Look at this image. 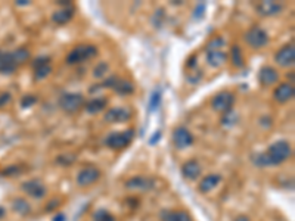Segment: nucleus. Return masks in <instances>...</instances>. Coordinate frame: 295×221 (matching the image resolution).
Wrapping results in <instances>:
<instances>
[{
  "label": "nucleus",
  "mask_w": 295,
  "mask_h": 221,
  "mask_svg": "<svg viewBox=\"0 0 295 221\" xmlns=\"http://www.w3.org/2000/svg\"><path fill=\"white\" fill-rule=\"evenodd\" d=\"M223 46H224L223 37H214L207 46V62L213 68H219L227 61V53L223 50Z\"/></svg>",
  "instance_id": "f257e3e1"
},
{
  "label": "nucleus",
  "mask_w": 295,
  "mask_h": 221,
  "mask_svg": "<svg viewBox=\"0 0 295 221\" xmlns=\"http://www.w3.org/2000/svg\"><path fill=\"white\" fill-rule=\"evenodd\" d=\"M266 155L270 161L271 165H279L282 162H285L288 158H291L292 155V149L289 146L288 142L285 140H279V142H274L267 151H266Z\"/></svg>",
  "instance_id": "f03ea898"
},
{
  "label": "nucleus",
  "mask_w": 295,
  "mask_h": 221,
  "mask_svg": "<svg viewBox=\"0 0 295 221\" xmlns=\"http://www.w3.org/2000/svg\"><path fill=\"white\" fill-rule=\"evenodd\" d=\"M98 55V49L93 44H78L75 46L67 56L68 65H77L81 62H86Z\"/></svg>",
  "instance_id": "7ed1b4c3"
},
{
  "label": "nucleus",
  "mask_w": 295,
  "mask_h": 221,
  "mask_svg": "<svg viewBox=\"0 0 295 221\" xmlns=\"http://www.w3.org/2000/svg\"><path fill=\"white\" fill-rule=\"evenodd\" d=\"M134 132L133 130H127V132H120V133H112L105 139V145L109 149L114 151H121L124 148H127L130 145V142L133 140Z\"/></svg>",
  "instance_id": "20e7f679"
},
{
  "label": "nucleus",
  "mask_w": 295,
  "mask_h": 221,
  "mask_svg": "<svg viewBox=\"0 0 295 221\" xmlns=\"http://www.w3.org/2000/svg\"><path fill=\"white\" fill-rule=\"evenodd\" d=\"M84 105V97L80 93H65L59 99V106L65 112H77V110Z\"/></svg>",
  "instance_id": "39448f33"
},
{
  "label": "nucleus",
  "mask_w": 295,
  "mask_h": 221,
  "mask_svg": "<svg viewBox=\"0 0 295 221\" xmlns=\"http://www.w3.org/2000/svg\"><path fill=\"white\" fill-rule=\"evenodd\" d=\"M233 103H235V94L230 91H220L211 100V106L217 112H229L233 108Z\"/></svg>",
  "instance_id": "423d86ee"
},
{
  "label": "nucleus",
  "mask_w": 295,
  "mask_h": 221,
  "mask_svg": "<svg viewBox=\"0 0 295 221\" xmlns=\"http://www.w3.org/2000/svg\"><path fill=\"white\" fill-rule=\"evenodd\" d=\"M245 42L254 47V49H260V47H264L267 43H269V36L267 33L260 28V27H252L249 28L246 33H245Z\"/></svg>",
  "instance_id": "0eeeda50"
},
{
  "label": "nucleus",
  "mask_w": 295,
  "mask_h": 221,
  "mask_svg": "<svg viewBox=\"0 0 295 221\" xmlns=\"http://www.w3.org/2000/svg\"><path fill=\"white\" fill-rule=\"evenodd\" d=\"M99 178H100V171L96 167H86L78 173L77 184L81 187H87V186H92L93 183H96Z\"/></svg>",
  "instance_id": "6e6552de"
},
{
  "label": "nucleus",
  "mask_w": 295,
  "mask_h": 221,
  "mask_svg": "<svg viewBox=\"0 0 295 221\" xmlns=\"http://www.w3.org/2000/svg\"><path fill=\"white\" fill-rule=\"evenodd\" d=\"M173 142H174V146L177 149H186L189 146H192L194 143V136L191 134V132L185 127H179L174 130L173 133Z\"/></svg>",
  "instance_id": "1a4fd4ad"
},
{
  "label": "nucleus",
  "mask_w": 295,
  "mask_h": 221,
  "mask_svg": "<svg viewBox=\"0 0 295 221\" xmlns=\"http://www.w3.org/2000/svg\"><path fill=\"white\" fill-rule=\"evenodd\" d=\"M131 118V110L128 108H112L105 114L106 123H124Z\"/></svg>",
  "instance_id": "9d476101"
},
{
  "label": "nucleus",
  "mask_w": 295,
  "mask_h": 221,
  "mask_svg": "<svg viewBox=\"0 0 295 221\" xmlns=\"http://www.w3.org/2000/svg\"><path fill=\"white\" fill-rule=\"evenodd\" d=\"M274 61L280 65V66H292L294 61H295V49L294 44H286L283 46L276 55H274Z\"/></svg>",
  "instance_id": "9b49d317"
},
{
  "label": "nucleus",
  "mask_w": 295,
  "mask_h": 221,
  "mask_svg": "<svg viewBox=\"0 0 295 221\" xmlns=\"http://www.w3.org/2000/svg\"><path fill=\"white\" fill-rule=\"evenodd\" d=\"M125 187L130 190H140V192H146L151 190L154 187V180L149 177H131L130 180L125 181Z\"/></svg>",
  "instance_id": "f8f14e48"
},
{
  "label": "nucleus",
  "mask_w": 295,
  "mask_h": 221,
  "mask_svg": "<svg viewBox=\"0 0 295 221\" xmlns=\"http://www.w3.org/2000/svg\"><path fill=\"white\" fill-rule=\"evenodd\" d=\"M23 190L31 196V198H36V199H40V198H45L46 196V186L40 181V180H30V181H25L23 184Z\"/></svg>",
  "instance_id": "ddd939ff"
},
{
  "label": "nucleus",
  "mask_w": 295,
  "mask_h": 221,
  "mask_svg": "<svg viewBox=\"0 0 295 221\" xmlns=\"http://www.w3.org/2000/svg\"><path fill=\"white\" fill-rule=\"evenodd\" d=\"M277 80H279V72L273 66H263L258 72V81L266 87L276 84Z\"/></svg>",
  "instance_id": "4468645a"
},
{
  "label": "nucleus",
  "mask_w": 295,
  "mask_h": 221,
  "mask_svg": "<svg viewBox=\"0 0 295 221\" xmlns=\"http://www.w3.org/2000/svg\"><path fill=\"white\" fill-rule=\"evenodd\" d=\"M17 66L18 65L12 56V52L0 50V74H12Z\"/></svg>",
  "instance_id": "2eb2a0df"
},
{
  "label": "nucleus",
  "mask_w": 295,
  "mask_h": 221,
  "mask_svg": "<svg viewBox=\"0 0 295 221\" xmlns=\"http://www.w3.org/2000/svg\"><path fill=\"white\" fill-rule=\"evenodd\" d=\"M282 9H283V5L277 2H260L257 5V11L263 17H274L280 14Z\"/></svg>",
  "instance_id": "dca6fc26"
},
{
  "label": "nucleus",
  "mask_w": 295,
  "mask_h": 221,
  "mask_svg": "<svg viewBox=\"0 0 295 221\" xmlns=\"http://www.w3.org/2000/svg\"><path fill=\"white\" fill-rule=\"evenodd\" d=\"M273 96H274L276 102L285 103V102H288V100L292 99V96H294V86L291 83H283V84H280V86L276 87Z\"/></svg>",
  "instance_id": "f3484780"
},
{
  "label": "nucleus",
  "mask_w": 295,
  "mask_h": 221,
  "mask_svg": "<svg viewBox=\"0 0 295 221\" xmlns=\"http://www.w3.org/2000/svg\"><path fill=\"white\" fill-rule=\"evenodd\" d=\"M182 174L188 180H197L201 176V167L197 161H188L182 167Z\"/></svg>",
  "instance_id": "a211bd4d"
},
{
  "label": "nucleus",
  "mask_w": 295,
  "mask_h": 221,
  "mask_svg": "<svg viewBox=\"0 0 295 221\" xmlns=\"http://www.w3.org/2000/svg\"><path fill=\"white\" fill-rule=\"evenodd\" d=\"M73 17H74V9H73L71 6H65V8H62V9L53 12L52 21L56 22V24H59V25H64V24L70 22Z\"/></svg>",
  "instance_id": "6ab92c4d"
},
{
  "label": "nucleus",
  "mask_w": 295,
  "mask_h": 221,
  "mask_svg": "<svg viewBox=\"0 0 295 221\" xmlns=\"http://www.w3.org/2000/svg\"><path fill=\"white\" fill-rule=\"evenodd\" d=\"M220 180H221V177H220L219 174H210V176H207V177H204V178L201 180V183H199V190H201L202 193H207V192L213 190V189L220 183Z\"/></svg>",
  "instance_id": "aec40b11"
},
{
  "label": "nucleus",
  "mask_w": 295,
  "mask_h": 221,
  "mask_svg": "<svg viewBox=\"0 0 295 221\" xmlns=\"http://www.w3.org/2000/svg\"><path fill=\"white\" fill-rule=\"evenodd\" d=\"M106 103L108 100L105 97H96V99H92L86 103V110L89 114H98L100 110H103L106 108Z\"/></svg>",
  "instance_id": "412c9836"
},
{
  "label": "nucleus",
  "mask_w": 295,
  "mask_h": 221,
  "mask_svg": "<svg viewBox=\"0 0 295 221\" xmlns=\"http://www.w3.org/2000/svg\"><path fill=\"white\" fill-rule=\"evenodd\" d=\"M112 90L117 91V93H120V94H130V93H133L134 87H133V84L130 81L121 80V78L115 77V81L112 84Z\"/></svg>",
  "instance_id": "4be33fe9"
},
{
  "label": "nucleus",
  "mask_w": 295,
  "mask_h": 221,
  "mask_svg": "<svg viewBox=\"0 0 295 221\" xmlns=\"http://www.w3.org/2000/svg\"><path fill=\"white\" fill-rule=\"evenodd\" d=\"M230 61L236 68L244 66V55H242V50L239 49V46H233L230 49Z\"/></svg>",
  "instance_id": "5701e85b"
},
{
  "label": "nucleus",
  "mask_w": 295,
  "mask_h": 221,
  "mask_svg": "<svg viewBox=\"0 0 295 221\" xmlns=\"http://www.w3.org/2000/svg\"><path fill=\"white\" fill-rule=\"evenodd\" d=\"M163 220L164 221H192L186 212H164Z\"/></svg>",
  "instance_id": "b1692460"
},
{
  "label": "nucleus",
  "mask_w": 295,
  "mask_h": 221,
  "mask_svg": "<svg viewBox=\"0 0 295 221\" xmlns=\"http://www.w3.org/2000/svg\"><path fill=\"white\" fill-rule=\"evenodd\" d=\"M12 56H14L17 65H21V64H25L30 59V52L27 49L21 47V49H17L15 52H12Z\"/></svg>",
  "instance_id": "393cba45"
},
{
  "label": "nucleus",
  "mask_w": 295,
  "mask_h": 221,
  "mask_svg": "<svg viewBox=\"0 0 295 221\" xmlns=\"http://www.w3.org/2000/svg\"><path fill=\"white\" fill-rule=\"evenodd\" d=\"M252 162H254V165H257V167H260V168H264V167H271V164H270V161H269V158H267L266 152L254 154V155H252Z\"/></svg>",
  "instance_id": "a878e982"
},
{
  "label": "nucleus",
  "mask_w": 295,
  "mask_h": 221,
  "mask_svg": "<svg viewBox=\"0 0 295 221\" xmlns=\"http://www.w3.org/2000/svg\"><path fill=\"white\" fill-rule=\"evenodd\" d=\"M30 205L24 200V199H15L14 200V211H17L18 214H23V215H27L30 212Z\"/></svg>",
  "instance_id": "bb28decb"
},
{
  "label": "nucleus",
  "mask_w": 295,
  "mask_h": 221,
  "mask_svg": "<svg viewBox=\"0 0 295 221\" xmlns=\"http://www.w3.org/2000/svg\"><path fill=\"white\" fill-rule=\"evenodd\" d=\"M34 69H36L34 75H36L37 80H43V78H46V77L52 72V66H50V64L40 65V66H37V68H34Z\"/></svg>",
  "instance_id": "cd10ccee"
},
{
  "label": "nucleus",
  "mask_w": 295,
  "mask_h": 221,
  "mask_svg": "<svg viewBox=\"0 0 295 221\" xmlns=\"http://www.w3.org/2000/svg\"><path fill=\"white\" fill-rule=\"evenodd\" d=\"M160 103H161V91L157 90V91H154V93L151 94V97H149V109H151V110H155V109L160 106Z\"/></svg>",
  "instance_id": "c85d7f7f"
},
{
  "label": "nucleus",
  "mask_w": 295,
  "mask_h": 221,
  "mask_svg": "<svg viewBox=\"0 0 295 221\" xmlns=\"http://www.w3.org/2000/svg\"><path fill=\"white\" fill-rule=\"evenodd\" d=\"M93 221H114V217L106 211H98L93 215Z\"/></svg>",
  "instance_id": "c756f323"
},
{
  "label": "nucleus",
  "mask_w": 295,
  "mask_h": 221,
  "mask_svg": "<svg viewBox=\"0 0 295 221\" xmlns=\"http://www.w3.org/2000/svg\"><path fill=\"white\" fill-rule=\"evenodd\" d=\"M36 102H37V97H36L34 94H27V96L23 97L21 106H23V108H30V106H33Z\"/></svg>",
  "instance_id": "7c9ffc66"
},
{
  "label": "nucleus",
  "mask_w": 295,
  "mask_h": 221,
  "mask_svg": "<svg viewBox=\"0 0 295 221\" xmlns=\"http://www.w3.org/2000/svg\"><path fill=\"white\" fill-rule=\"evenodd\" d=\"M108 71V65L105 64V62H100L96 68H95V71H93V75L96 77V78H99V77H102L105 72Z\"/></svg>",
  "instance_id": "2f4dec72"
},
{
  "label": "nucleus",
  "mask_w": 295,
  "mask_h": 221,
  "mask_svg": "<svg viewBox=\"0 0 295 221\" xmlns=\"http://www.w3.org/2000/svg\"><path fill=\"white\" fill-rule=\"evenodd\" d=\"M11 94L9 93H3V94H0V108H5L9 102H11Z\"/></svg>",
  "instance_id": "473e14b6"
},
{
  "label": "nucleus",
  "mask_w": 295,
  "mask_h": 221,
  "mask_svg": "<svg viewBox=\"0 0 295 221\" xmlns=\"http://www.w3.org/2000/svg\"><path fill=\"white\" fill-rule=\"evenodd\" d=\"M204 11H205V5H204V3H199V5L195 8V11H194V17H195V18H202Z\"/></svg>",
  "instance_id": "72a5a7b5"
},
{
  "label": "nucleus",
  "mask_w": 295,
  "mask_h": 221,
  "mask_svg": "<svg viewBox=\"0 0 295 221\" xmlns=\"http://www.w3.org/2000/svg\"><path fill=\"white\" fill-rule=\"evenodd\" d=\"M46 64H50L49 58H39V59H36V61L33 62V66L37 68V66H40V65H46Z\"/></svg>",
  "instance_id": "f704fd0d"
},
{
  "label": "nucleus",
  "mask_w": 295,
  "mask_h": 221,
  "mask_svg": "<svg viewBox=\"0 0 295 221\" xmlns=\"http://www.w3.org/2000/svg\"><path fill=\"white\" fill-rule=\"evenodd\" d=\"M160 139H161V132H157V133L154 134V137L151 139V145H155L157 140H160Z\"/></svg>",
  "instance_id": "c9c22d12"
},
{
  "label": "nucleus",
  "mask_w": 295,
  "mask_h": 221,
  "mask_svg": "<svg viewBox=\"0 0 295 221\" xmlns=\"http://www.w3.org/2000/svg\"><path fill=\"white\" fill-rule=\"evenodd\" d=\"M53 221H65V215H62V214H58V215H55V217H53Z\"/></svg>",
  "instance_id": "e433bc0d"
},
{
  "label": "nucleus",
  "mask_w": 295,
  "mask_h": 221,
  "mask_svg": "<svg viewBox=\"0 0 295 221\" xmlns=\"http://www.w3.org/2000/svg\"><path fill=\"white\" fill-rule=\"evenodd\" d=\"M235 221H249V218H248L246 215H241V217H238Z\"/></svg>",
  "instance_id": "4c0bfd02"
},
{
  "label": "nucleus",
  "mask_w": 295,
  "mask_h": 221,
  "mask_svg": "<svg viewBox=\"0 0 295 221\" xmlns=\"http://www.w3.org/2000/svg\"><path fill=\"white\" fill-rule=\"evenodd\" d=\"M17 5H21V6H27V5H30V2H27V0H20V2H17Z\"/></svg>",
  "instance_id": "58836bf2"
},
{
  "label": "nucleus",
  "mask_w": 295,
  "mask_h": 221,
  "mask_svg": "<svg viewBox=\"0 0 295 221\" xmlns=\"http://www.w3.org/2000/svg\"><path fill=\"white\" fill-rule=\"evenodd\" d=\"M3 214H5L3 208H0V218H2V217H3Z\"/></svg>",
  "instance_id": "ea45409f"
}]
</instances>
